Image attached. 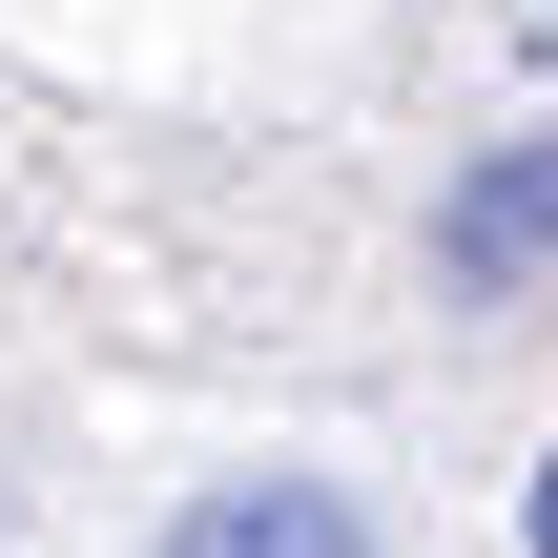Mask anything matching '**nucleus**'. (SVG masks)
<instances>
[{
	"instance_id": "f257e3e1",
	"label": "nucleus",
	"mask_w": 558,
	"mask_h": 558,
	"mask_svg": "<svg viewBox=\"0 0 558 558\" xmlns=\"http://www.w3.org/2000/svg\"><path fill=\"white\" fill-rule=\"evenodd\" d=\"M166 558H373V518H352L331 476H207V497L166 518Z\"/></svg>"
},
{
	"instance_id": "f03ea898",
	"label": "nucleus",
	"mask_w": 558,
	"mask_h": 558,
	"mask_svg": "<svg viewBox=\"0 0 558 558\" xmlns=\"http://www.w3.org/2000/svg\"><path fill=\"white\" fill-rule=\"evenodd\" d=\"M558 228V145H497V166H476V186H456V228H435V248H456V269H476V290H497V269H518V248H538Z\"/></svg>"
},
{
	"instance_id": "7ed1b4c3",
	"label": "nucleus",
	"mask_w": 558,
	"mask_h": 558,
	"mask_svg": "<svg viewBox=\"0 0 558 558\" xmlns=\"http://www.w3.org/2000/svg\"><path fill=\"white\" fill-rule=\"evenodd\" d=\"M518 538H538V558H558V456H538V518H518Z\"/></svg>"
}]
</instances>
